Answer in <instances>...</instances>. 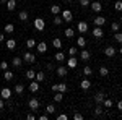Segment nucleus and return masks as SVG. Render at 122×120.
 <instances>
[{"instance_id": "37998d69", "label": "nucleus", "mask_w": 122, "mask_h": 120, "mask_svg": "<svg viewBox=\"0 0 122 120\" xmlns=\"http://www.w3.org/2000/svg\"><path fill=\"white\" fill-rule=\"evenodd\" d=\"M59 91H60V92H65L67 91V84L65 83H59Z\"/></svg>"}, {"instance_id": "e433bc0d", "label": "nucleus", "mask_w": 122, "mask_h": 120, "mask_svg": "<svg viewBox=\"0 0 122 120\" xmlns=\"http://www.w3.org/2000/svg\"><path fill=\"white\" fill-rule=\"evenodd\" d=\"M34 46H36V41H34V39H28V41H26V47H28V49H33Z\"/></svg>"}, {"instance_id": "f03ea898", "label": "nucleus", "mask_w": 122, "mask_h": 120, "mask_svg": "<svg viewBox=\"0 0 122 120\" xmlns=\"http://www.w3.org/2000/svg\"><path fill=\"white\" fill-rule=\"evenodd\" d=\"M28 106H29V109H31L33 112H38L39 110V101L36 99V97H31L29 102H28Z\"/></svg>"}, {"instance_id": "1a4fd4ad", "label": "nucleus", "mask_w": 122, "mask_h": 120, "mask_svg": "<svg viewBox=\"0 0 122 120\" xmlns=\"http://www.w3.org/2000/svg\"><path fill=\"white\" fill-rule=\"evenodd\" d=\"M104 99H106V94H104V92H96V94H94V101L98 102V104H103Z\"/></svg>"}, {"instance_id": "c9c22d12", "label": "nucleus", "mask_w": 122, "mask_h": 120, "mask_svg": "<svg viewBox=\"0 0 122 120\" xmlns=\"http://www.w3.org/2000/svg\"><path fill=\"white\" fill-rule=\"evenodd\" d=\"M103 104H104V107H106V109H111L114 102L111 101V99H104V101H103Z\"/></svg>"}, {"instance_id": "bb28decb", "label": "nucleus", "mask_w": 122, "mask_h": 120, "mask_svg": "<svg viewBox=\"0 0 122 120\" xmlns=\"http://www.w3.org/2000/svg\"><path fill=\"white\" fill-rule=\"evenodd\" d=\"M13 31H15V26H13L11 23H7V24H5V33H8V34H11Z\"/></svg>"}, {"instance_id": "c756f323", "label": "nucleus", "mask_w": 122, "mask_h": 120, "mask_svg": "<svg viewBox=\"0 0 122 120\" xmlns=\"http://www.w3.org/2000/svg\"><path fill=\"white\" fill-rule=\"evenodd\" d=\"M46 112H47V115L54 114V112H56V106H54V104H49V106L46 107Z\"/></svg>"}, {"instance_id": "a19ab883", "label": "nucleus", "mask_w": 122, "mask_h": 120, "mask_svg": "<svg viewBox=\"0 0 122 120\" xmlns=\"http://www.w3.org/2000/svg\"><path fill=\"white\" fill-rule=\"evenodd\" d=\"M73 34H75V31H73L72 28H67L65 29V36L67 37H73Z\"/></svg>"}, {"instance_id": "6ab92c4d", "label": "nucleus", "mask_w": 122, "mask_h": 120, "mask_svg": "<svg viewBox=\"0 0 122 120\" xmlns=\"http://www.w3.org/2000/svg\"><path fill=\"white\" fill-rule=\"evenodd\" d=\"M62 99H64V92H60V91L54 92V101L56 102H62Z\"/></svg>"}, {"instance_id": "393cba45", "label": "nucleus", "mask_w": 122, "mask_h": 120, "mask_svg": "<svg viewBox=\"0 0 122 120\" xmlns=\"http://www.w3.org/2000/svg\"><path fill=\"white\" fill-rule=\"evenodd\" d=\"M34 76H36V72H34V70H26V78H28V80L33 81V80H34Z\"/></svg>"}, {"instance_id": "09e8293b", "label": "nucleus", "mask_w": 122, "mask_h": 120, "mask_svg": "<svg viewBox=\"0 0 122 120\" xmlns=\"http://www.w3.org/2000/svg\"><path fill=\"white\" fill-rule=\"evenodd\" d=\"M0 68H2V70H7V68H8V63H7V62H0Z\"/></svg>"}, {"instance_id": "a18cd8bd", "label": "nucleus", "mask_w": 122, "mask_h": 120, "mask_svg": "<svg viewBox=\"0 0 122 120\" xmlns=\"http://www.w3.org/2000/svg\"><path fill=\"white\" fill-rule=\"evenodd\" d=\"M78 3H80L81 7H88V5H90V0H78Z\"/></svg>"}, {"instance_id": "a878e982", "label": "nucleus", "mask_w": 122, "mask_h": 120, "mask_svg": "<svg viewBox=\"0 0 122 120\" xmlns=\"http://www.w3.org/2000/svg\"><path fill=\"white\" fill-rule=\"evenodd\" d=\"M15 92L21 96V94L25 92V86H23V84H16V86H15Z\"/></svg>"}, {"instance_id": "4c0bfd02", "label": "nucleus", "mask_w": 122, "mask_h": 120, "mask_svg": "<svg viewBox=\"0 0 122 120\" xmlns=\"http://www.w3.org/2000/svg\"><path fill=\"white\" fill-rule=\"evenodd\" d=\"M99 75H101V76H107V75H109V70H107L106 67H101V68H99Z\"/></svg>"}, {"instance_id": "39448f33", "label": "nucleus", "mask_w": 122, "mask_h": 120, "mask_svg": "<svg viewBox=\"0 0 122 120\" xmlns=\"http://www.w3.org/2000/svg\"><path fill=\"white\" fill-rule=\"evenodd\" d=\"M23 60H25L26 63H34V62H36V57H34V54H31V52H26L25 57H23Z\"/></svg>"}, {"instance_id": "c85d7f7f", "label": "nucleus", "mask_w": 122, "mask_h": 120, "mask_svg": "<svg viewBox=\"0 0 122 120\" xmlns=\"http://www.w3.org/2000/svg\"><path fill=\"white\" fill-rule=\"evenodd\" d=\"M18 18H20V21H28V13L26 11H20Z\"/></svg>"}, {"instance_id": "4be33fe9", "label": "nucleus", "mask_w": 122, "mask_h": 120, "mask_svg": "<svg viewBox=\"0 0 122 120\" xmlns=\"http://www.w3.org/2000/svg\"><path fill=\"white\" fill-rule=\"evenodd\" d=\"M51 13L52 15H60V7L59 5H51Z\"/></svg>"}, {"instance_id": "ea45409f", "label": "nucleus", "mask_w": 122, "mask_h": 120, "mask_svg": "<svg viewBox=\"0 0 122 120\" xmlns=\"http://www.w3.org/2000/svg\"><path fill=\"white\" fill-rule=\"evenodd\" d=\"M91 73H93L91 67H85V68H83V75H85V76H90Z\"/></svg>"}, {"instance_id": "7ed1b4c3", "label": "nucleus", "mask_w": 122, "mask_h": 120, "mask_svg": "<svg viewBox=\"0 0 122 120\" xmlns=\"http://www.w3.org/2000/svg\"><path fill=\"white\" fill-rule=\"evenodd\" d=\"M34 28L38 29V31H44V28H46L44 19H42V18H36V19H34Z\"/></svg>"}, {"instance_id": "58836bf2", "label": "nucleus", "mask_w": 122, "mask_h": 120, "mask_svg": "<svg viewBox=\"0 0 122 120\" xmlns=\"http://www.w3.org/2000/svg\"><path fill=\"white\" fill-rule=\"evenodd\" d=\"M114 39H116V42L122 44V33H119V31H117V33L114 34Z\"/></svg>"}, {"instance_id": "9d476101", "label": "nucleus", "mask_w": 122, "mask_h": 120, "mask_svg": "<svg viewBox=\"0 0 122 120\" xmlns=\"http://www.w3.org/2000/svg\"><path fill=\"white\" fill-rule=\"evenodd\" d=\"M91 10L96 11V13H99V11L103 10V5H101L99 2H91Z\"/></svg>"}, {"instance_id": "0eeeda50", "label": "nucleus", "mask_w": 122, "mask_h": 120, "mask_svg": "<svg viewBox=\"0 0 122 120\" xmlns=\"http://www.w3.org/2000/svg\"><path fill=\"white\" fill-rule=\"evenodd\" d=\"M104 55H106V57H114V55H116V49H114L112 46L104 47Z\"/></svg>"}, {"instance_id": "aec40b11", "label": "nucleus", "mask_w": 122, "mask_h": 120, "mask_svg": "<svg viewBox=\"0 0 122 120\" xmlns=\"http://www.w3.org/2000/svg\"><path fill=\"white\" fill-rule=\"evenodd\" d=\"M44 78H46L44 72H38V73H36V76H34V80H36V81H39V83H42V81H44Z\"/></svg>"}, {"instance_id": "2eb2a0df", "label": "nucleus", "mask_w": 122, "mask_h": 120, "mask_svg": "<svg viewBox=\"0 0 122 120\" xmlns=\"http://www.w3.org/2000/svg\"><path fill=\"white\" fill-rule=\"evenodd\" d=\"M80 58H81L83 62H88V60L91 58V54H90L88 50H81V54H80Z\"/></svg>"}, {"instance_id": "6e6d98bb", "label": "nucleus", "mask_w": 122, "mask_h": 120, "mask_svg": "<svg viewBox=\"0 0 122 120\" xmlns=\"http://www.w3.org/2000/svg\"><path fill=\"white\" fill-rule=\"evenodd\" d=\"M3 41H5V36H3V34L0 33V42H3Z\"/></svg>"}, {"instance_id": "49530a36", "label": "nucleus", "mask_w": 122, "mask_h": 120, "mask_svg": "<svg viewBox=\"0 0 122 120\" xmlns=\"http://www.w3.org/2000/svg\"><path fill=\"white\" fill-rule=\"evenodd\" d=\"M73 120H83V115L76 112V114H73Z\"/></svg>"}, {"instance_id": "9b49d317", "label": "nucleus", "mask_w": 122, "mask_h": 120, "mask_svg": "<svg viewBox=\"0 0 122 120\" xmlns=\"http://www.w3.org/2000/svg\"><path fill=\"white\" fill-rule=\"evenodd\" d=\"M5 5H7V10H8V11H13V10L16 8V2H15V0H7Z\"/></svg>"}, {"instance_id": "20e7f679", "label": "nucleus", "mask_w": 122, "mask_h": 120, "mask_svg": "<svg viewBox=\"0 0 122 120\" xmlns=\"http://www.w3.org/2000/svg\"><path fill=\"white\" fill-rule=\"evenodd\" d=\"M91 34H93V36L96 37V39H99V37H103L104 31H103V28H101V26H94L93 31H91Z\"/></svg>"}, {"instance_id": "864d4df0", "label": "nucleus", "mask_w": 122, "mask_h": 120, "mask_svg": "<svg viewBox=\"0 0 122 120\" xmlns=\"http://www.w3.org/2000/svg\"><path fill=\"white\" fill-rule=\"evenodd\" d=\"M3 107H5V102H3V99H2V97H0V110H2V109H3Z\"/></svg>"}, {"instance_id": "f704fd0d", "label": "nucleus", "mask_w": 122, "mask_h": 120, "mask_svg": "<svg viewBox=\"0 0 122 120\" xmlns=\"http://www.w3.org/2000/svg\"><path fill=\"white\" fill-rule=\"evenodd\" d=\"M101 114H103V106L98 104V106L94 107V115H101Z\"/></svg>"}, {"instance_id": "603ef678", "label": "nucleus", "mask_w": 122, "mask_h": 120, "mask_svg": "<svg viewBox=\"0 0 122 120\" xmlns=\"http://www.w3.org/2000/svg\"><path fill=\"white\" fill-rule=\"evenodd\" d=\"M59 91V84H52V92Z\"/></svg>"}, {"instance_id": "c03bdc74", "label": "nucleus", "mask_w": 122, "mask_h": 120, "mask_svg": "<svg viewBox=\"0 0 122 120\" xmlns=\"http://www.w3.org/2000/svg\"><path fill=\"white\" fill-rule=\"evenodd\" d=\"M68 54H70V55H76V54H78V49H76V47H70V49H68Z\"/></svg>"}, {"instance_id": "5fc2aeb1", "label": "nucleus", "mask_w": 122, "mask_h": 120, "mask_svg": "<svg viewBox=\"0 0 122 120\" xmlns=\"http://www.w3.org/2000/svg\"><path fill=\"white\" fill-rule=\"evenodd\" d=\"M117 109H119V110L122 112V101H119V102H117Z\"/></svg>"}, {"instance_id": "4d7b16f0", "label": "nucleus", "mask_w": 122, "mask_h": 120, "mask_svg": "<svg viewBox=\"0 0 122 120\" xmlns=\"http://www.w3.org/2000/svg\"><path fill=\"white\" fill-rule=\"evenodd\" d=\"M0 3H7V0H0Z\"/></svg>"}, {"instance_id": "4468645a", "label": "nucleus", "mask_w": 122, "mask_h": 120, "mask_svg": "<svg viewBox=\"0 0 122 120\" xmlns=\"http://www.w3.org/2000/svg\"><path fill=\"white\" fill-rule=\"evenodd\" d=\"M5 46H7L8 50H13V49L16 47V41H15V39H8V41L5 42Z\"/></svg>"}, {"instance_id": "3c124183", "label": "nucleus", "mask_w": 122, "mask_h": 120, "mask_svg": "<svg viewBox=\"0 0 122 120\" xmlns=\"http://www.w3.org/2000/svg\"><path fill=\"white\" fill-rule=\"evenodd\" d=\"M49 119V115L47 114H44V115H39V120H47Z\"/></svg>"}, {"instance_id": "f3484780", "label": "nucleus", "mask_w": 122, "mask_h": 120, "mask_svg": "<svg viewBox=\"0 0 122 120\" xmlns=\"http://www.w3.org/2000/svg\"><path fill=\"white\" fill-rule=\"evenodd\" d=\"M36 47H38V52H39V54H44V52L47 50V44H46V42H39Z\"/></svg>"}, {"instance_id": "7c9ffc66", "label": "nucleus", "mask_w": 122, "mask_h": 120, "mask_svg": "<svg viewBox=\"0 0 122 120\" xmlns=\"http://www.w3.org/2000/svg\"><path fill=\"white\" fill-rule=\"evenodd\" d=\"M56 60L57 62H64V60H65V54H64V52H57L56 54Z\"/></svg>"}, {"instance_id": "f257e3e1", "label": "nucleus", "mask_w": 122, "mask_h": 120, "mask_svg": "<svg viewBox=\"0 0 122 120\" xmlns=\"http://www.w3.org/2000/svg\"><path fill=\"white\" fill-rule=\"evenodd\" d=\"M60 16H62V19H64L65 23H70V21L73 19V15H72L70 10H64V11H60Z\"/></svg>"}, {"instance_id": "dca6fc26", "label": "nucleus", "mask_w": 122, "mask_h": 120, "mask_svg": "<svg viewBox=\"0 0 122 120\" xmlns=\"http://www.w3.org/2000/svg\"><path fill=\"white\" fill-rule=\"evenodd\" d=\"M67 65H68V68H75V67H76V57H75V55H72L70 58H68Z\"/></svg>"}, {"instance_id": "79ce46f5", "label": "nucleus", "mask_w": 122, "mask_h": 120, "mask_svg": "<svg viewBox=\"0 0 122 120\" xmlns=\"http://www.w3.org/2000/svg\"><path fill=\"white\" fill-rule=\"evenodd\" d=\"M76 44H78V47H85V46H86V41H85L83 37H78V41H76Z\"/></svg>"}, {"instance_id": "423d86ee", "label": "nucleus", "mask_w": 122, "mask_h": 120, "mask_svg": "<svg viewBox=\"0 0 122 120\" xmlns=\"http://www.w3.org/2000/svg\"><path fill=\"white\" fill-rule=\"evenodd\" d=\"M0 97H2V99H10V97H11V89L3 88V89L0 91Z\"/></svg>"}, {"instance_id": "8fccbe9b", "label": "nucleus", "mask_w": 122, "mask_h": 120, "mask_svg": "<svg viewBox=\"0 0 122 120\" xmlns=\"http://www.w3.org/2000/svg\"><path fill=\"white\" fill-rule=\"evenodd\" d=\"M26 119L28 120H34V114H26Z\"/></svg>"}, {"instance_id": "2f4dec72", "label": "nucleus", "mask_w": 122, "mask_h": 120, "mask_svg": "<svg viewBox=\"0 0 122 120\" xmlns=\"http://www.w3.org/2000/svg\"><path fill=\"white\" fill-rule=\"evenodd\" d=\"M3 78H5L7 81H11V80H13V72L7 70V72H5V75H3Z\"/></svg>"}, {"instance_id": "72a5a7b5", "label": "nucleus", "mask_w": 122, "mask_h": 120, "mask_svg": "<svg viewBox=\"0 0 122 120\" xmlns=\"http://www.w3.org/2000/svg\"><path fill=\"white\" fill-rule=\"evenodd\" d=\"M114 10H116V11H122V0H117V2L114 3Z\"/></svg>"}, {"instance_id": "cd10ccee", "label": "nucleus", "mask_w": 122, "mask_h": 120, "mask_svg": "<svg viewBox=\"0 0 122 120\" xmlns=\"http://www.w3.org/2000/svg\"><path fill=\"white\" fill-rule=\"evenodd\" d=\"M80 86H81V89H88V88L91 86V81H90V80H83V81L80 83Z\"/></svg>"}, {"instance_id": "13d9d810", "label": "nucleus", "mask_w": 122, "mask_h": 120, "mask_svg": "<svg viewBox=\"0 0 122 120\" xmlns=\"http://www.w3.org/2000/svg\"><path fill=\"white\" fill-rule=\"evenodd\" d=\"M119 52H121V55H122V47H121V50H119Z\"/></svg>"}, {"instance_id": "473e14b6", "label": "nucleus", "mask_w": 122, "mask_h": 120, "mask_svg": "<svg viewBox=\"0 0 122 120\" xmlns=\"http://www.w3.org/2000/svg\"><path fill=\"white\" fill-rule=\"evenodd\" d=\"M111 29L117 33V31L121 29V23H117V21H114V23H111Z\"/></svg>"}, {"instance_id": "bf43d9fd", "label": "nucleus", "mask_w": 122, "mask_h": 120, "mask_svg": "<svg viewBox=\"0 0 122 120\" xmlns=\"http://www.w3.org/2000/svg\"><path fill=\"white\" fill-rule=\"evenodd\" d=\"M121 24H122V16H121Z\"/></svg>"}, {"instance_id": "a211bd4d", "label": "nucleus", "mask_w": 122, "mask_h": 120, "mask_svg": "<svg viewBox=\"0 0 122 120\" xmlns=\"http://www.w3.org/2000/svg\"><path fill=\"white\" fill-rule=\"evenodd\" d=\"M11 63H13V67H15V68H20V67H21V63H23V60H21L20 57H13Z\"/></svg>"}, {"instance_id": "6e6552de", "label": "nucleus", "mask_w": 122, "mask_h": 120, "mask_svg": "<svg viewBox=\"0 0 122 120\" xmlns=\"http://www.w3.org/2000/svg\"><path fill=\"white\" fill-rule=\"evenodd\" d=\"M29 91H31V92H38L39 91V81L33 80V81L29 83Z\"/></svg>"}, {"instance_id": "b1692460", "label": "nucleus", "mask_w": 122, "mask_h": 120, "mask_svg": "<svg viewBox=\"0 0 122 120\" xmlns=\"http://www.w3.org/2000/svg\"><path fill=\"white\" fill-rule=\"evenodd\" d=\"M52 46L56 47V49H60V47H62V41H60L59 37H56V39H52Z\"/></svg>"}, {"instance_id": "f8f14e48", "label": "nucleus", "mask_w": 122, "mask_h": 120, "mask_svg": "<svg viewBox=\"0 0 122 120\" xmlns=\"http://www.w3.org/2000/svg\"><path fill=\"white\" fill-rule=\"evenodd\" d=\"M104 23H106L104 16H96L94 18V26H104Z\"/></svg>"}, {"instance_id": "5701e85b", "label": "nucleus", "mask_w": 122, "mask_h": 120, "mask_svg": "<svg viewBox=\"0 0 122 120\" xmlns=\"http://www.w3.org/2000/svg\"><path fill=\"white\" fill-rule=\"evenodd\" d=\"M62 23H64L62 16H59V15H54V24H56V26H60Z\"/></svg>"}, {"instance_id": "052dcab7", "label": "nucleus", "mask_w": 122, "mask_h": 120, "mask_svg": "<svg viewBox=\"0 0 122 120\" xmlns=\"http://www.w3.org/2000/svg\"><path fill=\"white\" fill-rule=\"evenodd\" d=\"M65 2H70V0H65Z\"/></svg>"}, {"instance_id": "ddd939ff", "label": "nucleus", "mask_w": 122, "mask_h": 120, "mask_svg": "<svg viewBox=\"0 0 122 120\" xmlns=\"http://www.w3.org/2000/svg\"><path fill=\"white\" fill-rule=\"evenodd\" d=\"M78 31H80V33H86V31H88V23H86V21H80V23H78Z\"/></svg>"}, {"instance_id": "de8ad7c7", "label": "nucleus", "mask_w": 122, "mask_h": 120, "mask_svg": "<svg viewBox=\"0 0 122 120\" xmlns=\"http://www.w3.org/2000/svg\"><path fill=\"white\" fill-rule=\"evenodd\" d=\"M67 114H60V115H57V120H67Z\"/></svg>"}, {"instance_id": "412c9836", "label": "nucleus", "mask_w": 122, "mask_h": 120, "mask_svg": "<svg viewBox=\"0 0 122 120\" xmlns=\"http://www.w3.org/2000/svg\"><path fill=\"white\" fill-rule=\"evenodd\" d=\"M67 72H68V70H67L65 67H59V68L56 70V73L59 75V76H65V75H67Z\"/></svg>"}]
</instances>
